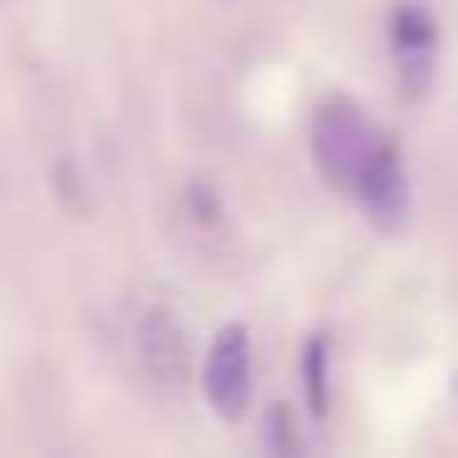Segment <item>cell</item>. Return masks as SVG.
<instances>
[{
    "label": "cell",
    "instance_id": "3",
    "mask_svg": "<svg viewBox=\"0 0 458 458\" xmlns=\"http://www.w3.org/2000/svg\"><path fill=\"white\" fill-rule=\"evenodd\" d=\"M350 192H355L360 208H365L379 227H389V232L404 227V217H409V182H404V158H399V148L389 139H375V148L365 153V163H360Z\"/></svg>",
    "mask_w": 458,
    "mask_h": 458
},
{
    "label": "cell",
    "instance_id": "2",
    "mask_svg": "<svg viewBox=\"0 0 458 458\" xmlns=\"http://www.w3.org/2000/svg\"><path fill=\"white\" fill-rule=\"evenodd\" d=\"M202 394L222 419H242L251 399V335L247 326H227L208 350V369H202Z\"/></svg>",
    "mask_w": 458,
    "mask_h": 458
},
{
    "label": "cell",
    "instance_id": "7",
    "mask_svg": "<svg viewBox=\"0 0 458 458\" xmlns=\"http://www.w3.org/2000/svg\"><path fill=\"white\" fill-rule=\"evenodd\" d=\"M271 448H281V454H291L296 448V434H291V414L286 409H271Z\"/></svg>",
    "mask_w": 458,
    "mask_h": 458
},
{
    "label": "cell",
    "instance_id": "4",
    "mask_svg": "<svg viewBox=\"0 0 458 458\" xmlns=\"http://www.w3.org/2000/svg\"><path fill=\"white\" fill-rule=\"evenodd\" d=\"M434 45H438L434 15L424 5H414V0L394 5V15H389V50H394V64H399V84L414 99L434 80Z\"/></svg>",
    "mask_w": 458,
    "mask_h": 458
},
{
    "label": "cell",
    "instance_id": "5",
    "mask_svg": "<svg viewBox=\"0 0 458 458\" xmlns=\"http://www.w3.org/2000/svg\"><path fill=\"white\" fill-rule=\"evenodd\" d=\"M139 345H143L148 369L163 379V385H178V379L188 375V330H182V320L173 316V310L153 306L148 316H143Z\"/></svg>",
    "mask_w": 458,
    "mask_h": 458
},
{
    "label": "cell",
    "instance_id": "1",
    "mask_svg": "<svg viewBox=\"0 0 458 458\" xmlns=\"http://www.w3.org/2000/svg\"><path fill=\"white\" fill-rule=\"evenodd\" d=\"M375 139L379 133L369 129V119L345 99L326 104V109L316 114V158H320V168H326V178H335V188H345V192H350V182H355L365 153L375 148Z\"/></svg>",
    "mask_w": 458,
    "mask_h": 458
},
{
    "label": "cell",
    "instance_id": "6",
    "mask_svg": "<svg viewBox=\"0 0 458 458\" xmlns=\"http://www.w3.org/2000/svg\"><path fill=\"white\" fill-rule=\"evenodd\" d=\"M326 365H330V340L310 335V345H306V404H310L316 419L330 414V375H326Z\"/></svg>",
    "mask_w": 458,
    "mask_h": 458
}]
</instances>
